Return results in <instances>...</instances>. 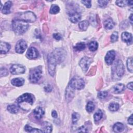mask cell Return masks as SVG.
Returning a JSON list of instances; mask_svg holds the SVG:
<instances>
[{
	"label": "cell",
	"mask_w": 133,
	"mask_h": 133,
	"mask_svg": "<svg viewBox=\"0 0 133 133\" xmlns=\"http://www.w3.org/2000/svg\"><path fill=\"white\" fill-rule=\"evenodd\" d=\"M16 19L26 22H33L36 20V17L33 12L31 11H26L19 14Z\"/></svg>",
	"instance_id": "5b68a950"
},
{
	"label": "cell",
	"mask_w": 133,
	"mask_h": 133,
	"mask_svg": "<svg viewBox=\"0 0 133 133\" xmlns=\"http://www.w3.org/2000/svg\"><path fill=\"white\" fill-rule=\"evenodd\" d=\"M74 89L68 85L65 90V99L68 102L71 101L73 98L74 96Z\"/></svg>",
	"instance_id": "5bb4252c"
},
{
	"label": "cell",
	"mask_w": 133,
	"mask_h": 133,
	"mask_svg": "<svg viewBox=\"0 0 133 133\" xmlns=\"http://www.w3.org/2000/svg\"><path fill=\"white\" fill-rule=\"evenodd\" d=\"M129 20H130V22L131 24H132V14H131L130 15V16H129Z\"/></svg>",
	"instance_id": "7dc6e473"
},
{
	"label": "cell",
	"mask_w": 133,
	"mask_h": 133,
	"mask_svg": "<svg viewBox=\"0 0 133 133\" xmlns=\"http://www.w3.org/2000/svg\"><path fill=\"white\" fill-rule=\"evenodd\" d=\"M58 62H60V60L54 52L48 54V70L49 74L53 76L55 74V71L56 65Z\"/></svg>",
	"instance_id": "3957f363"
},
{
	"label": "cell",
	"mask_w": 133,
	"mask_h": 133,
	"mask_svg": "<svg viewBox=\"0 0 133 133\" xmlns=\"http://www.w3.org/2000/svg\"><path fill=\"white\" fill-rule=\"evenodd\" d=\"M88 47L90 50L92 51H94L96 50L98 47V43L96 41H92L89 43L88 45Z\"/></svg>",
	"instance_id": "83f0119b"
},
{
	"label": "cell",
	"mask_w": 133,
	"mask_h": 133,
	"mask_svg": "<svg viewBox=\"0 0 133 133\" xmlns=\"http://www.w3.org/2000/svg\"><path fill=\"white\" fill-rule=\"evenodd\" d=\"M12 3L11 1H7L5 3L3 7L1 8L2 12L4 14H8L10 12V7H11Z\"/></svg>",
	"instance_id": "ac0fdd59"
},
{
	"label": "cell",
	"mask_w": 133,
	"mask_h": 133,
	"mask_svg": "<svg viewBox=\"0 0 133 133\" xmlns=\"http://www.w3.org/2000/svg\"><path fill=\"white\" fill-rule=\"evenodd\" d=\"M69 85L73 89L81 90L85 86V82L83 78L79 77H74L70 81Z\"/></svg>",
	"instance_id": "8992f818"
},
{
	"label": "cell",
	"mask_w": 133,
	"mask_h": 133,
	"mask_svg": "<svg viewBox=\"0 0 133 133\" xmlns=\"http://www.w3.org/2000/svg\"><path fill=\"white\" fill-rule=\"evenodd\" d=\"M19 106L18 104H10L7 106V110L11 113H17L19 110Z\"/></svg>",
	"instance_id": "603a6c76"
},
{
	"label": "cell",
	"mask_w": 133,
	"mask_h": 133,
	"mask_svg": "<svg viewBox=\"0 0 133 133\" xmlns=\"http://www.w3.org/2000/svg\"><path fill=\"white\" fill-rule=\"evenodd\" d=\"M27 48V44L25 41L20 39L18 41L15 47L16 52L18 54H22Z\"/></svg>",
	"instance_id": "30bf717a"
},
{
	"label": "cell",
	"mask_w": 133,
	"mask_h": 133,
	"mask_svg": "<svg viewBox=\"0 0 133 133\" xmlns=\"http://www.w3.org/2000/svg\"><path fill=\"white\" fill-rule=\"evenodd\" d=\"M91 61V59L87 57H84L80 60L79 65L84 72H87Z\"/></svg>",
	"instance_id": "9c48e42d"
},
{
	"label": "cell",
	"mask_w": 133,
	"mask_h": 133,
	"mask_svg": "<svg viewBox=\"0 0 133 133\" xmlns=\"http://www.w3.org/2000/svg\"><path fill=\"white\" fill-rule=\"evenodd\" d=\"M127 67L128 70L132 73V58H129L127 60Z\"/></svg>",
	"instance_id": "d6a6232c"
},
{
	"label": "cell",
	"mask_w": 133,
	"mask_h": 133,
	"mask_svg": "<svg viewBox=\"0 0 133 133\" xmlns=\"http://www.w3.org/2000/svg\"><path fill=\"white\" fill-rule=\"evenodd\" d=\"M42 73V68L41 66L35 67L30 70L29 79L33 83H37L41 78Z\"/></svg>",
	"instance_id": "277c9868"
},
{
	"label": "cell",
	"mask_w": 133,
	"mask_h": 133,
	"mask_svg": "<svg viewBox=\"0 0 133 133\" xmlns=\"http://www.w3.org/2000/svg\"><path fill=\"white\" fill-rule=\"evenodd\" d=\"M115 3L117 6L121 7L126 6L127 5H128L127 1H116Z\"/></svg>",
	"instance_id": "8d00e7d4"
},
{
	"label": "cell",
	"mask_w": 133,
	"mask_h": 133,
	"mask_svg": "<svg viewBox=\"0 0 133 133\" xmlns=\"http://www.w3.org/2000/svg\"><path fill=\"white\" fill-rule=\"evenodd\" d=\"M11 84L17 87L22 86L24 83V79L23 78H15L11 81Z\"/></svg>",
	"instance_id": "d6986e66"
},
{
	"label": "cell",
	"mask_w": 133,
	"mask_h": 133,
	"mask_svg": "<svg viewBox=\"0 0 133 133\" xmlns=\"http://www.w3.org/2000/svg\"><path fill=\"white\" fill-rule=\"evenodd\" d=\"M104 28L106 29L111 30L114 26V23L111 18H108L103 22Z\"/></svg>",
	"instance_id": "ffe728a7"
},
{
	"label": "cell",
	"mask_w": 133,
	"mask_h": 133,
	"mask_svg": "<svg viewBox=\"0 0 133 133\" xmlns=\"http://www.w3.org/2000/svg\"><path fill=\"white\" fill-rule=\"evenodd\" d=\"M102 112L101 111V110H98L94 114V120L96 122L99 121V120H100L101 119V118L102 117Z\"/></svg>",
	"instance_id": "f1b7e54d"
},
{
	"label": "cell",
	"mask_w": 133,
	"mask_h": 133,
	"mask_svg": "<svg viewBox=\"0 0 133 133\" xmlns=\"http://www.w3.org/2000/svg\"><path fill=\"white\" fill-rule=\"evenodd\" d=\"M81 2L84 4V5H85L86 6V7L87 8H90V7L91 6V1H81Z\"/></svg>",
	"instance_id": "f35d334b"
},
{
	"label": "cell",
	"mask_w": 133,
	"mask_h": 133,
	"mask_svg": "<svg viewBox=\"0 0 133 133\" xmlns=\"http://www.w3.org/2000/svg\"><path fill=\"white\" fill-rule=\"evenodd\" d=\"M85 44L84 42H79L77 43L74 47V49L76 51H82L85 48Z\"/></svg>",
	"instance_id": "4316f807"
},
{
	"label": "cell",
	"mask_w": 133,
	"mask_h": 133,
	"mask_svg": "<svg viewBox=\"0 0 133 133\" xmlns=\"http://www.w3.org/2000/svg\"><path fill=\"white\" fill-rule=\"evenodd\" d=\"M35 98L34 96L29 93H25L21 96H20L16 100L17 103H22V102H28L30 104H32L34 102Z\"/></svg>",
	"instance_id": "52a82bcc"
},
{
	"label": "cell",
	"mask_w": 133,
	"mask_h": 133,
	"mask_svg": "<svg viewBox=\"0 0 133 133\" xmlns=\"http://www.w3.org/2000/svg\"><path fill=\"white\" fill-rule=\"evenodd\" d=\"M94 109H95V105L94 103L92 101H89L87 103L86 107V111L89 113H91L94 111Z\"/></svg>",
	"instance_id": "1f68e13d"
},
{
	"label": "cell",
	"mask_w": 133,
	"mask_h": 133,
	"mask_svg": "<svg viewBox=\"0 0 133 133\" xmlns=\"http://www.w3.org/2000/svg\"><path fill=\"white\" fill-rule=\"evenodd\" d=\"M53 37H54V38H55L56 39L58 40V41L62 39V36H61V35L59 33H54V34H53Z\"/></svg>",
	"instance_id": "60d3db41"
},
{
	"label": "cell",
	"mask_w": 133,
	"mask_h": 133,
	"mask_svg": "<svg viewBox=\"0 0 133 133\" xmlns=\"http://www.w3.org/2000/svg\"><path fill=\"white\" fill-rule=\"evenodd\" d=\"M60 11L59 7L57 5H52L50 9V13L51 14H56Z\"/></svg>",
	"instance_id": "4dcf8cb0"
},
{
	"label": "cell",
	"mask_w": 133,
	"mask_h": 133,
	"mask_svg": "<svg viewBox=\"0 0 133 133\" xmlns=\"http://www.w3.org/2000/svg\"><path fill=\"white\" fill-rule=\"evenodd\" d=\"M1 76H5L6 75H7L8 74V70L4 68V71H3V70L2 68H1Z\"/></svg>",
	"instance_id": "b9f144b4"
},
{
	"label": "cell",
	"mask_w": 133,
	"mask_h": 133,
	"mask_svg": "<svg viewBox=\"0 0 133 133\" xmlns=\"http://www.w3.org/2000/svg\"><path fill=\"white\" fill-rule=\"evenodd\" d=\"M69 16L70 20L73 23L77 22L81 18V14L76 10L71 11L69 14Z\"/></svg>",
	"instance_id": "8fae6325"
},
{
	"label": "cell",
	"mask_w": 133,
	"mask_h": 133,
	"mask_svg": "<svg viewBox=\"0 0 133 133\" xmlns=\"http://www.w3.org/2000/svg\"><path fill=\"white\" fill-rule=\"evenodd\" d=\"M127 87L128 89H130L131 90H132V82H130L127 85Z\"/></svg>",
	"instance_id": "bcb514c9"
},
{
	"label": "cell",
	"mask_w": 133,
	"mask_h": 133,
	"mask_svg": "<svg viewBox=\"0 0 133 133\" xmlns=\"http://www.w3.org/2000/svg\"><path fill=\"white\" fill-rule=\"evenodd\" d=\"M29 27V25L28 22L21 20L15 19L12 22V30L16 33L19 35L25 33Z\"/></svg>",
	"instance_id": "7a4b0ae2"
},
{
	"label": "cell",
	"mask_w": 133,
	"mask_h": 133,
	"mask_svg": "<svg viewBox=\"0 0 133 133\" xmlns=\"http://www.w3.org/2000/svg\"><path fill=\"white\" fill-rule=\"evenodd\" d=\"M115 52L114 50L109 51L105 57V61L106 63L108 65H110L112 64L113 61L115 59Z\"/></svg>",
	"instance_id": "4fadbf2b"
},
{
	"label": "cell",
	"mask_w": 133,
	"mask_h": 133,
	"mask_svg": "<svg viewBox=\"0 0 133 133\" xmlns=\"http://www.w3.org/2000/svg\"><path fill=\"white\" fill-rule=\"evenodd\" d=\"M89 25V22L87 20H83L79 22L78 26L79 29L83 31H86Z\"/></svg>",
	"instance_id": "484cf974"
},
{
	"label": "cell",
	"mask_w": 133,
	"mask_h": 133,
	"mask_svg": "<svg viewBox=\"0 0 133 133\" xmlns=\"http://www.w3.org/2000/svg\"><path fill=\"white\" fill-rule=\"evenodd\" d=\"M33 114L36 119H39L43 117L44 114V111L41 107H36L34 110Z\"/></svg>",
	"instance_id": "2e32d148"
},
{
	"label": "cell",
	"mask_w": 133,
	"mask_h": 133,
	"mask_svg": "<svg viewBox=\"0 0 133 133\" xmlns=\"http://www.w3.org/2000/svg\"><path fill=\"white\" fill-rule=\"evenodd\" d=\"M25 68L20 64H14L10 68V72L13 75H18L25 72Z\"/></svg>",
	"instance_id": "ba28073f"
},
{
	"label": "cell",
	"mask_w": 133,
	"mask_h": 133,
	"mask_svg": "<svg viewBox=\"0 0 133 133\" xmlns=\"http://www.w3.org/2000/svg\"><path fill=\"white\" fill-rule=\"evenodd\" d=\"M43 132H51L52 131V126L50 123L47 122H44L42 125Z\"/></svg>",
	"instance_id": "44dd1931"
},
{
	"label": "cell",
	"mask_w": 133,
	"mask_h": 133,
	"mask_svg": "<svg viewBox=\"0 0 133 133\" xmlns=\"http://www.w3.org/2000/svg\"><path fill=\"white\" fill-rule=\"evenodd\" d=\"M45 90L47 92H50L52 90V87L50 85H48V86H47L45 87Z\"/></svg>",
	"instance_id": "ee69618b"
},
{
	"label": "cell",
	"mask_w": 133,
	"mask_h": 133,
	"mask_svg": "<svg viewBox=\"0 0 133 133\" xmlns=\"http://www.w3.org/2000/svg\"><path fill=\"white\" fill-rule=\"evenodd\" d=\"M108 1H105V0H102V1H98V3H99V5L101 7H105L108 3Z\"/></svg>",
	"instance_id": "74e56055"
},
{
	"label": "cell",
	"mask_w": 133,
	"mask_h": 133,
	"mask_svg": "<svg viewBox=\"0 0 133 133\" xmlns=\"http://www.w3.org/2000/svg\"><path fill=\"white\" fill-rule=\"evenodd\" d=\"M119 109V104L117 103L112 102L111 103L109 106V109L112 112H115L118 110Z\"/></svg>",
	"instance_id": "f546056e"
},
{
	"label": "cell",
	"mask_w": 133,
	"mask_h": 133,
	"mask_svg": "<svg viewBox=\"0 0 133 133\" xmlns=\"http://www.w3.org/2000/svg\"><path fill=\"white\" fill-rule=\"evenodd\" d=\"M118 33L117 32H114L111 36V41L112 43L115 42L118 39Z\"/></svg>",
	"instance_id": "d590c367"
},
{
	"label": "cell",
	"mask_w": 133,
	"mask_h": 133,
	"mask_svg": "<svg viewBox=\"0 0 133 133\" xmlns=\"http://www.w3.org/2000/svg\"><path fill=\"white\" fill-rule=\"evenodd\" d=\"M128 5H132L133 4V2L132 1H128Z\"/></svg>",
	"instance_id": "c3c4849f"
},
{
	"label": "cell",
	"mask_w": 133,
	"mask_h": 133,
	"mask_svg": "<svg viewBox=\"0 0 133 133\" xmlns=\"http://www.w3.org/2000/svg\"><path fill=\"white\" fill-rule=\"evenodd\" d=\"M51 115L54 118H57V113L56 112V111L54 110L52 111V113H51Z\"/></svg>",
	"instance_id": "f6af8a7d"
},
{
	"label": "cell",
	"mask_w": 133,
	"mask_h": 133,
	"mask_svg": "<svg viewBox=\"0 0 133 133\" xmlns=\"http://www.w3.org/2000/svg\"><path fill=\"white\" fill-rule=\"evenodd\" d=\"M108 96V92L107 91H99L98 94V97L101 99H103Z\"/></svg>",
	"instance_id": "e575fe53"
},
{
	"label": "cell",
	"mask_w": 133,
	"mask_h": 133,
	"mask_svg": "<svg viewBox=\"0 0 133 133\" xmlns=\"http://www.w3.org/2000/svg\"><path fill=\"white\" fill-rule=\"evenodd\" d=\"M38 55L39 54L37 50L35 47H31L28 50L26 54V56L29 59H33L37 58L38 56Z\"/></svg>",
	"instance_id": "7c38bea8"
},
{
	"label": "cell",
	"mask_w": 133,
	"mask_h": 133,
	"mask_svg": "<svg viewBox=\"0 0 133 133\" xmlns=\"http://www.w3.org/2000/svg\"><path fill=\"white\" fill-rule=\"evenodd\" d=\"M125 89V85L123 84H117L113 87V91L115 94H119Z\"/></svg>",
	"instance_id": "7402d4cb"
},
{
	"label": "cell",
	"mask_w": 133,
	"mask_h": 133,
	"mask_svg": "<svg viewBox=\"0 0 133 133\" xmlns=\"http://www.w3.org/2000/svg\"><path fill=\"white\" fill-rule=\"evenodd\" d=\"M113 129L115 132H121L124 130V126L122 123L118 122L114 125Z\"/></svg>",
	"instance_id": "cb8c5ba5"
},
{
	"label": "cell",
	"mask_w": 133,
	"mask_h": 133,
	"mask_svg": "<svg viewBox=\"0 0 133 133\" xmlns=\"http://www.w3.org/2000/svg\"><path fill=\"white\" fill-rule=\"evenodd\" d=\"M24 129L27 132H43L42 130H40L39 129L37 128H34L29 126V125H26L24 127Z\"/></svg>",
	"instance_id": "d4e9b609"
},
{
	"label": "cell",
	"mask_w": 133,
	"mask_h": 133,
	"mask_svg": "<svg viewBox=\"0 0 133 133\" xmlns=\"http://www.w3.org/2000/svg\"><path fill=\"white\" fill-rule=\"evenodd\" d=\"M79 117H80V115L78 113L76 112H74L72 115V121L73 124L76 123L77 122V121L79 119Z\"/></svg>",
	"instance_id": "836d02e7"
},
{
	"label": "cell",
	"mask_w": 133,
	"mask_h": 133,
	"mask_svg": "<svg viewBox=\"0 0 133 133\" xmlns=\"http://www.w3.org/2000/svg\"><path fill=\"white\" fill-rule=\"evenodd\" d=\"M132 115L131 114L128 119V122L130 125H132Z\"/></svg>",
	"instance_id": "7bdbcfd3"
},
{
	"label": "cell",
	"mask_w": 133,
	"mask_h": 133,
	"mask_svg": "<svg viewBox=\"0 0 133 133\" xmlns=\"http://www.w3.org/2000/svg\"><path fill=\"white\" fill-rule=\"evenodd\" d=\"M0 50L1 54H6L10 49V45L8 43L1 42L0 43Z\"/></svg>",
	"instance_id": "e0dca14e"
},
{
	"label": "cell",
	"mask_w": 133,
	"mask_h": 133,
	"mask_svg": "<svg viewBox=\"0 0 133 133\" xmlns=\"http://www.w3.org/2000/svg\"><path fill=\"white\" fill-rule=\"evenodd\" d=\"M125 69L122 61H116L112 67V77L114 81L119 80L124 73Z\"/></svg>",
	"instance_id": "6da1fadb"
},
{
	"label": "cell",
	"mask_w": 133,
	"mask_h": 133,
	"mask_svg": "<svg viewBox=\"0 0 133 133\" xmlns=\"http://www.w3.org/2000/svg\"><path fill=\"white\" fill-rule=\"evenodd\" d=\"M122 39L123 41L128 44H131L132 42V36L131 34L127 32H124L122 34Z\"/></svg>",
	"instance_id": "9a60e30c"
},
{
	"label": "cell",
	"mask_w": 133,
	"mask_h": 133,
	"mask_svg": "<svg viewBox=\"0 0 133 133\" xmlns=\"http://www.w3.org/2000/svg\"><path fill=\"white\" fill-rule=\"evenodd\" d=\"M77 132H88L87 128L85 126H82L80 128H79L77 130Z\"/></svg>",
	"instance_id": "ab89813d"
}]
</instances>
